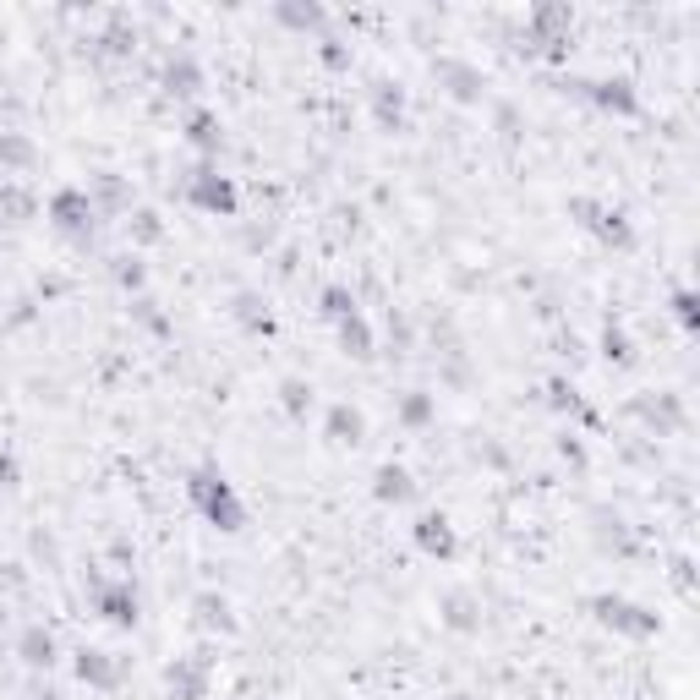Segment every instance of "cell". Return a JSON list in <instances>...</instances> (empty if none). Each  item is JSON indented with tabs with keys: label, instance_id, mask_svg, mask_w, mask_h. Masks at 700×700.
I'll list each match as a JSON object with an SVG mask.
<instances>
[{
	"label": "cell",
	"instance_id": "13",
	"mask_svg": "<svg viewBox=\"0 0 700 700\" xmlns=\"http://www.w3.org/2000/svg\"><path fill=\"white\" fill-rule=\"evenodd\" d=\"M438 619H444V630L454 635H482V597L476 591H465V585H448L444 597H438Z\"/></svg>",
	"mask_w": 700,
	"mask_h": 700
},
{
	"label": "cell",
	"instance_id": "11",
	"mask_svg": "<svg viewBox=\"0 0 700 700\" xmlns=\"http://www.w3.org/2000/svg\"><path fill=\"white\" fill-rule=\"evenodd\" d=\"M433 77H438V88H444L454 105H482V99H487L482 66L460 61V56H433Z\"/></svg>",
	"mask_w": 700,
	"mask_h": 700
},
{
	"label": "cell",
	"instance_id": "28",
	"mask_svg": "<svg viewBox=\"0 0 700 700\" xmlns=\"http://www.w3.org/2000/svg\"><path fill=\"white\" fill-rule=\"evenodd\" d=\"M274 22H285V28H296V33H323V28H328V11H323L318 0H279V6H274Z\"/></svg>",
	"mask_w": 700,
	"mask_h": 700
},
{
	"label": "cell",
	"instance_id": "8",
	"mask_svg": "<svg viewBox=\"0 0 700 700\" xmlns=\"http://www.w3.org/2000/svg\"><path fill=\"white\" fill-rule=\"evenodd\" d=\"M71 673H77V684H88L99 696H116L127 684V662L116 651H105V645H77L71 651Z\"/></svg>",
	"mask_w": 700,
	"mask_h": 700
},
{
	"label": "cell",
	"instance_id": "2",
	"mask_svg": "<svg viewBox=\"0 0 700 700\" xmlns=\"http://www.w3.org/2000/svg\"><path fill=\"white\" fill-rule=\"evenodd\" d=\"M82 585H88V602H93V613H99L110 630H137V619H142V597H137L131 574H99V570H88V574H82Z\"/></svg>",
	"mask_w": 700,
	"mask_h": 700
},
{
	"label": "cell",
	"instance_id": "1",
	"mask_svg": "<svg viewBox=\"0 0 700 700\" xmlns=\"http://www.w3.org/2000/svg\"><path fill=\"white\" fill-rule=\"evenodd\" d=\"M187 499L191 510L203 514L214 531H225V536H236L241 525H247V504H241V493H236V482L219 471V465H197L187 476Z\"/></svg>",
	"mask_w": 700,
	"mask_h": 700
},
{
	"label": "cell",
	"instance_id": "10",
	"mask_svg": "<svg viewBox=\"0 0 700 700\" xmlns=\"http://www.w3.org/2000/svg\"><path fill=\"white\" fill-rule=\"evenodd\" d=\"M630 416L645 422V433H657V438H668V433H684V427H690L684 400H679V394H657V388H645V394L630 400Z\"/></svg>",
	"mask_w": 700,
	"mask_h": 700
},
{
	"label": "cell",
	"instance_id": "25",
	"mask_svg": "<svg viewBox=\"0 0 700 700\" xmlns=\"http://www.w3.org/2000/svg\"><path fill=\"white\" fill-rule=\"evenodd\" d=\"M591 236H597L602 247H613V253H635V225H630L624 208H602V214L591 219Z\"/></svg>",
	"mask_w": 700,
	"mask_h": 700
},
{
	"label": "cell",
	"instance_id": "35",
	"mask_svg": "<svg viewBox=\"0 0 700 700\" xmlns=\"http://www.w3.org/2000/svg\"><path fill=\"white\" fill-rule=\"evenodd\" d=\"M131 323H137L142 334H154V339H170V334H176V323L159 313L154 296H131Z\"/></svg>",
	"mask_w": 700,
	"mask_h": 700
},
{
	"label": "cell",
	"instance_id": "30",
	"mask_svg": "<svg viewBox=\"0 0 700 700\" xmlns=\"http://www.w3.org/2000/svg\"><path fill=\"white\" fill-rule=\"evenodd\" d=\"M313 405H318V388H313V383L307 378H279V411H285L290 422H307Z\"/></svg>",
	"mask_w": 700,
	"mask_h": 700
},
{
	"label": "cell",
	"instance_id": "12",
	"mask_svg": "<svg viewBox=\"0 0 700 700\" xmlns=\"http://www.w3.org/2000/svg\"><path fill=\"white\" fill-rule=\"evenodd\" d=\"M411 542H416V553H427V559H438V564H448V559L460 553V536H454V520H448L444 510L416 514V525H411Z\"/></svg>",
	"mask_w": 700,
	"mask_h": 700
},
{
	"label": "cell",
	"instance_id": "5",
	"mask_svg": "<svg viewBox=\"0 0 700 700\" xmlns=\"http://www.w3.org/2000/svg\"><path fill=\"white\" fill-rule=\"evenodd\" d=\"M45 214H50V225L61 230L66 241H77V247H88V241H93L99 214H93L88 187H56V191H50V203H45Z\"/></svg>",
	"mask_w": 700,
	"mask_h": 700
},
{
	"label": "cell",
	"instance_id": "49",
	"mask_svg": "<svg viewBox=\"0 0 700 700\" xmlns=\"http://www.w3.org/2000/svg\"><path fill=\"white\" fill-rule=\"evenodd\" d=\"M22 700H66V696L56 690V684H28V696Z\"/></svg>",
	"mask_w": 700,
	"mask_h": 700
},
{
	"label": "cell",
	"instance_id": "38",
	"mask_svg": "<svg viewBox=\"0 0 700 700\" xmlns=\"http://www.w3.org/2000/svg\"><path fill=\"white\" fill-rule=\"evenodd\" d=\"M131 39H137V33H131V28H127V11H116V17H110V28H105V39H99V45H105V50H110V56H127V50H131Z\"/></svg>",
	"mask_w": 700,
	"mask_h": 700
},
{
	"label": "cell",
	"instance_id": "19",
	"mask_svg": "<svg viewBox=\"0 0 700 700\" xmlns=\"http://www.w3.org/2000/svg\"><path fill=\"white\" fill-rule=\"evenodd\" d=\"M33 214H39V197L28 181H0V230H22L33 225Z\"/></svg>",
	"mask_w": 700,
	"mask_h": 700
},
{
	"label": "cell",
	"instance_id": "37",
	"mask_svg": "<svg viewBox=\"0 0 700 700\" xmlns=\"http://www.w3.org/2000/svg\"><path fill=\"white\" fill-rule=\"evenodd\" d=\"M438 378H444V388H471V383H476V367L465 362V351H460V345L438 351Z\"/></svg>",
	"mask_w": 700,
	"mask_h": 700
},
{
	"label": "cell",
	"instance_id": "44",
	"mask_svg": "<svg viewBox=\"0 0 700 700\" xmlns=\"http://www.w3.org/2000/svg\"><path fill=\"white\" fill-rule=\"evenodd\" d=\"M28 548H33V559L61 564V548H56V536H50V531H33V536H28Z\"/></svg>",
	"mask_w": 700,
	"mask_h": 700
},
{
	"label": "cell",
	"instance_id": "29",
	"mask_svg": "<svg viewBox=\"0 0 700 700\" xmlns=\"http://www.w3.org/2000/svg\"><path fill=\"white\" fill-rule=\"evenodd\" d=\"M230 318L241 323L247 334H274V313L263 307L257 290H236V296H230Z\"/></svg>",
	"mask_w": 700,
	"mask_h": 700
},
{
	"label": "cell",
	"instance_id": "40",
	"mask_svg": "<svg viewBox=\"0 0 700 700\" xmlns=\"http://www.w3.org/2000/svg\"><path fill=\"white\" fill-rule=\"evenodd\" d=\"M673 318H679V328H684V334H696V328H700V302H696V290H673Z\"/></svg>",
	"mask_w": 700,
	"mask_h": 700
},
{
	"label": "cell",
	"instance_id": "32",
	"mask_svg": "<svg viewBox=\"0 0 700 700\" xmlns=\"http://www.w3.org/2000/svg\"><path fill=\"white\" fill-rule=\"evenodd\" d=\"M318 313L328 323H345V318H356V313H362V302H356V290H351V285H339V279H334V285H323V290H318Z\"/></svg>",
	"mask_w": 700,
	"mask_h": 700
},
{
	"label": "cell",
	"instance_id": "50",
	"mask_svg": "<svg viewBox=\"0 0 700 700\" xmlns=\"http://www.w3.org/2000/svg\"><path fill=\"white\" fill-rule=\"evenodd\" d=\"M448 700H476V696H465V690H454V696H448Z\"/></svg>",
	"mask_w": 700,
	"mask_h": 700
},
{
	"label": "cell",
	"instance_id": "27",
	"mask_svg": "<svg viewBox=\"0 0 700 700\" xmlns=\"http://www.w3.org/2000/svg\"><path fill=\"white\" fill-rule=\"evenodd\" d=\"M334 328H339V351H345L351 362H373V356H378V334H373V323L362 318V313L334 323Z\"/></svg>",
	"mask_w": 700,
	"mask_h": 700
},
{
	"label": "cell",
	"instance_id": "39",
	"mask_svg": "<svg viewBox=\"0 0 700 700\" xmlns=\"http://www.w3.org/2000/svg\"><path fill=\"white\" fill-rule=\"evenodd\" d=\"M318 61L328 66V71H351V45H345V39H334V33H323V39H318Z\"/></svg>",
	"mask_w": 700,
	"mask_h": 700
},
{
	"label": "cell",
	"instance_id": "3",
	"mask_svg": "<svg viewBox=\"0 0 700 700\" xmlns=\"http://www.w3.org/2000/svg\"><path fill=\"white\" fill-rule=\"evenodd\" d=\"M570 22H574V11L564 6V0H542V6H531V11H525L520 50H525V56H548V61H559V56L570 50Z\"/></svg>",
	"mask_w": 700,
	"mask_h": 700
},
{
	"label": "cell",
	"instance_id": "31",
	"mask_svg": "<svg viewBox=\"0 0 700 700\" xmlns=\"http://www.w3.org/2000/svg\"><path fill=\"white\" fill-rule=\"evenodd\" d=\"M548 411H559V416H585V422H597V411L580 400V388H574L570 378H548Z\"/></svg>",
	"mask_w": 700,
	"mask_h": 700
},
{
	"label": "cell",
	"instance_id": "17",
	"mask_svg": "<svg viewBox=\"0 0 700 700\" xmlns=\"http://www.w3.org/2000/svg\"><path fill=\"white\" fill-rule=\"evenodd\" d=\"M88 197H93V214H99V219L131 214V181L116 176V170H93V176H88Z\"/></svg>",
	"mask_w": 700,
	"mask_h": 700
},
{
	"label": "cell",
	"instance_id": "42",
	"mask_svg": "<svg viewBox=\"0 0 700 700\" xmlns=\"http://www.w3.org/2000/svg\"><path fill=\"white\" fill-rule=\"evenodd\" d=\"M564 208H570V219H574V225H585V230H591V219L602 214V203H597V197H570Z\"/></svg>",
	"mask_w": 700,
	"mask_h": 700
},
{
	"label": "cell",
	"instance_id": "18",
	"mask_svg": "<svg viewBox=\"0 0 700 700\" xmlns=\"http://www.w3.org/2000/svg\"><path fill=\"white\" fill-rule=\"evenodd\" d=\"M373 499H378V504H388V510L411 504V499H416V476H411L400 460H383L378 471H373Z\"/></svg>",
	"mask_w": 700,
	"mask_h": 700
},
{
	"label": "cell",
	"instance_id": "45",
	"mask_svg": "<svg viewBox=\"0 0 700 700\" xmlns=\"http://www.w3.org/2000/svg\"><path fill=\"white\" fill-rule=\"evenodd\" d=\"M476 460H482V465H493V471H504V465H510V448L487 438V444H476Z\"/></svg>",
	"mask_w": 700,
	"mask_h": 700
},
{
	"label": "cell",
	"instance_id": "33",
	"mask_svg": "<svg viewBox=\"0 0 700 700\" xmlns=\"http://www.w3.org/2000/svg\"><path fill=\"white\" fill-rule=\"evenodd\" d=\"M127 236H131V247H159V241H165V219H159V208H131Z\"/></svg>",
	"mask_w": 700,
	"mask_h": 700
},
{
	"label": "cell",
	"instance_id": "21",
	"mask_svg": "<svg viewBox=\"0 0 700 700\" xmlns=\"http://www.w3.org/2000/svg\"><path fill=\"white\" fill-rule=\"evenodd\" d=\"M39 142L28 137V131H0V170L6 176H33L39 170Z\"/></svg>",
	"mask_w": 700,
	"mask_h": 700
},
{
	"label": "cell",
	"instance_id": "6",
	"mask_svg": "<svg viewBox=\"0 0 700 700\" xmlns=\"http://www.w3.org/2000/svg\"><path fill=\"white\" fill-rule=\"evenodd\" d=\"M187 203L197 208V214H208V219H230L236 208H241V191H236V181L230 176H219L214 165H197V170H187Z\"/></svg>",
	"mask_w": 700,
	"mask_h": 700
},
{
	"label": "cell",
	"instance_id": "23",
	"mask_svg": "<svg viewBox=\"0 0 700 700\" xmlns=\"http://www.w3.org/2000/svg\"><path fill=\"white\" fill-rule=\"evenodd\" d=\"M373 121H378V131H405V88L394 77L373 82Z\"/></svg>",
	"mask_w": 700,
	"mask_h": 700
},
{
	"label": "cell",
	"instance_id": "26",
	"mask_svg": "<svg viewBox=\"0 0 700 700\" xmlns=\"http://www.w3.org/2000/svg\"><path fill=\"white\" fill-rule=\"evenodd\" d=\"M394 416H400V427L422 433V427L438 422V394H427V388H405V394L394 400Z\"/></svg>",
	"mask_w": 700,
	"mask_h": 700
},
{
	"label": "cell",
	"instance_id": "46",
	"mask_svg": "<svg viewBox=\"0 0 700 700\" xmlns=\"http://www.w3.org/2000/svg\"><path fill=\"white\" fill-rule=\"evenodd\" d=\"M268 241H274V225H253V230H241V247H247V253H263Z\"/></svg>",
	"mask_w": 700,
	"mask_h": 700
},
{
	"label": "cell",
	"instance_id": "47",
	"mask_svg": "<svg viewBox=\"0 0 700 700\" xmlns=\"http://www.w3.org/2000/svg\"><path fill=\"white\" fill-rule=\"evenodd\" d=\"M17 476H22L17 454H11V448H0V493H6V487H17Z\"/></svg>",
	"mask_w": 700,
	"mask_h": 700
},
{
	"label": "cell",
	"instance_id": "9",
	"mask_svg": "<svg viewBox=\"0 0 700 700\" xmlns=\"http://www.w3.org/2000/svg\"><path fill=\"white\" fill-rule=\"evenodd\" d=\"M564 88H574V93H580L585 105H597L602 116H640V93L630 77H574Z\"/></svg>",
	"mask_w": 700,
	"mask_h": 700
},
{
	"label": "cell",
	"instance_id": "24",
	"mask_svg": "<svg viewBox=\"0 0 700 700\" xmlns=\"http://www.w3.org/2000/svg\"><path fill=\"white\" fill-rule=\"evenodd\" d=\"M591 536L602 553H635V536H630V520L613 510H591Z\"/></svg>",
	"mask_w": 700,
	"mask_h": 700
},
{
	"label": "cell",
	"instance_id": "7",
	"mask_svg": "<svg viewBox=\"0 0 700 700\" xmlns=\"http://www.w3.org/2000/svg\"><path fill=\"white\" fill-rule=\"evenodd\" d=\"M165 690H170V700H208V690H214V645H197L187 657L165 662Z\"/></svg>",
	"mask_w": 700,
	"mask_h": 700
},
{
	"label": "cell",
	"instance_id": "22",
	"mask_svg": "<svg viewBox=\"0 0 700 700\" xmlns=\"http://www.w3.org/2000/svg\"><path fill=\"white\" fill-rule=\"evenodd\" d=\"M165 93L170 99H191V93H203V66H197V56L191 50H176L170 61H165Z\"/></svg>",
	"mask_w": 700,
	"mask_h": 700
},
{
	"label": "cell",
	"instance_id": "15",
	"mask_svg": "<svg viewBox=\"0 0 700 700\" xmlns=\"http://www.w3.org/2000/svg\"><path fill=\"white\" fill-rule=\"evenodd\" d=\"M17 662H22L28 673H50V668L61 662V640H56V630L22 624V635H17Z\"/></svg>",
	"mask_w": 700,
	"mask_h": 700
},
{
	"label": "cell",
	"instance_id": "41",
	"mask_svg": "<svg viewBox=\"0 0 700 700\" xmlns=\"http://www.w3.org/2000/svg\"><path fill=\"white\" fill-rule=\"evenodd\" d=\"M553 448H559V460H564V465L585 471V444H580L574 433H559V438H553Z\"/></svg>",
	"mask_w": 700,
	"mask_h": 700
},
{
	"label": "cell",
	"instance_id": "16",
	"mask_svg": "<svg viewBox=\"0 0 700 700\" xmlns=\"http://www.w3.org/2000/svg\"><path fill=\"white\" fill-rule=\"evenodd\" d=\"M323 438H328V444H339V448L367 444V416H362L351 400H334V405L323 411Z\"/></svg>",
	"mask_w": 700,
	"mask_h": 700
},
{
	"label": "cell",
	"instance_id": "20",
	"mask_svg": "<svg viewBox=\"0 0 700 700\" xmlns=\"http://www.w3.org/2000/svg\"><path fill=\"white\" fill-rule=\"evenodd\" d=\"M181 137H187L191 148L203 154V159H214V154L225 148V127H219V116H214L208 105H197V110H187V121H181Z\"/></svg>",
	"mask_w": 700,
	"mask_h": 700
},
{
	"label": "cell",
	"instance_id": "4",
	"mask_svg": "<svg viewBox=\"0 0 700 700\" xmlns=\"http://www.w3.org/2000/svg\"><path fill=\"white\" fill-rule=\"evenodd\" d=\"M585 608H591V619H597L602 630H613V635H624V640H651L657 630H662V619H657L645 602L619 597V591H597Z\"/></svg>",
	"mask_w": 700,
	"mask_h": 700
},
{
	"label": "cell",
	"instance_id": "48",
	"mask_svg": "<svg viewBox=\"0 0 700 700\" xmlns=\"http://www.w3.org/2000/svg\"><path fill=\"white\" fill-rule=\"evenodd\" d=\"M493 121H499L504 137H520V110H514V105H499V110H493Z\"/></svg>",
	"mask_w": 700,
	"mask_h": 700
},
{
	"label": "cell",
	"instance_id": "43",
	"mask_svg": "<svg viewBox=\"0 0 700 700\" xmlns=\"http://www.w3.org/2000/svg\"><path fill=\"white\" fill-rule=\"evenodd\" d=\"M388 339H394V356H405V351H411V339H416V334H411V318L388 313Z\"/></svg>",
	"mask_w": 700,
	"mask_h": 700
},
{
	"label": "cell",
	"instance_id": "14",
	"mask_svg": "<svg viewBox=\"0 0 700 700\" xmlns=\"http://www.w3.org/2000/svg\"><path fill=\"white\" fill-rule=\"evenodd\" d=\"M191 624H197L203 635H236V630H241L236 602H230L225 591H197V597H191Z\"/></svg>",
	"mask_w": 700,
	"mask_h": 700
},
{
	"label": "cell",
	"instance_id": "36",
	"mask_svg": "<svg viewBox=\"0 0 700 700\" xmlns=\"http://www.w3.org/2000/svg\"><path fill=\"white\" fill-rule=\"evenodd\" d=\"M602 362H608V367H630V362H635V339H630L624 323H608V328H602Z\"/></svg>",
	"mask_w": 700,
	"mask_h": 700
},
{
	"label": "cell",
	"instance_id": "34",
	"mask_svg": "<svg viewBox=\"0 0 700 700\" xmlns=\"http://www.w3.org/2000/svg\"><path fill=\"white\" fill-rule=\"evenodd\" d=\"M110 279L127 290V296H142V285H148V263L137 253H116L110 257Z\"/></svg>",
	"mask_w": 700,
	"mask_h": 700
}]
</instances>
